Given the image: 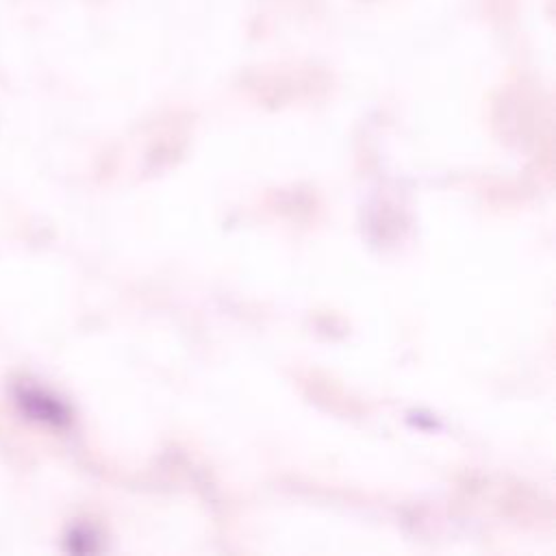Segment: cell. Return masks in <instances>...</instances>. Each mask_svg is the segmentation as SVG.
<instances>
[{
  "mask_svg": "<svg viewBox=\"0 0 556 556\" xmlns=\"http://www.w3.org/2000/svg\"><path fill=\"white\" fill-rule=\"evenodd\" d=\"M15 402L22 408V413L28 415L30 419L54 424V426H61L67 421L65 406L41 389H33V387L15 389Z\"/></svg>",
  "mask_w": 556,
  "mask_h": 556,
  "instance_id": "6da1fadb",
  "label": "cell"
}]
</instances>
